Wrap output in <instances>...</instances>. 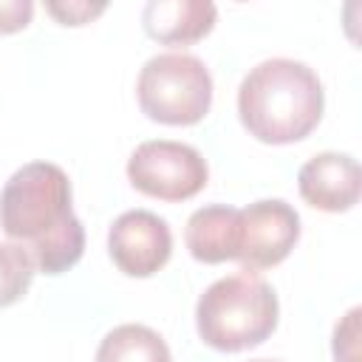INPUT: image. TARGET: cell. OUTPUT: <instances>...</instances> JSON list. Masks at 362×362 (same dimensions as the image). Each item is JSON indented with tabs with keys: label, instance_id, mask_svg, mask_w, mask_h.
Returning a JSON list of instances; mask_svg holds the SVG:
<instances>
[{
	"label": "cell",
	"instance_id": "6da1fadb",
	"mask_svg": "<svg viewBox=\"0 0 362 362\" xmlns=\"http://www.w3.org/2000/svg\"><path fill=\"white\" fill-rule=\"evenodd\" d=\"M0 229L20 243L37 272L62 274L85 252V226L71 206V181L51 161L23 164L0 192Z\"/></svg>",
	"mask_w": 362,
	"mask_h": 362
},
{
	"label": "cell",
	"instance_id": "7a4b0ae2",
	"mask_svg": "<svg viewBox=\"0 0 362 362\" xmlns=\"http://www.w3.org/2000/svg\"><path fill=\"white\" fill-rule=\"evenodd\" d=\"M325 90L314 68L272 57L257 62L238 88L240 124L263 144L303 141L322 119Z\"/></svg>",
	"mask_w": 362,
	"mask_h": 362
},
{
	"label": "cell",
	"instance_id": "8992f818",
	"mask_svg": "<svg viewBox=\"0 0 362 362\" xmlns=\"http://www.w3.org/2000/svg\"><path fill=\"white\" fill-rule=\"evenodd\" d=\"M300 240V215L280 198H263L238 209L235 257L243 272H260L283 263Z\"/></svg>",
	"mask_w": 362,
	"mask_h": 362
},
{
	"label": "cell",
	"instance_id": "8fae6325",
	"mask_svg": "<svg viewBox=\"0 0 362 362\" xmlns=\"http://www.w3.org/2000/svg\"><path fill=\"white\" fill-rule=\"evenodd\" d=\"M96 362H173V354L158 331L124 322L105 334L96 348Z\"/></svg>",
	"mask_w": 362,
	"mask_h": 362
},
{
	"label": "cell",
	"instance_id": "4fadbf2b",
	"mask_svg": "<svg viewBox=\"0 0 362 362\" xmlns=\"http://www.w3.org/2000/svg\"><path fill=\"white\" fill-rule=\"evenodd\" d=\"M105 8H107V3H88V0L45 3V11H48L57 23H62V25H85V23L96 20Z\"/></svg>",
	"mask_w": 362,
	"mask_h": 362
},
{
	"label": "cell",
	"instance_id": "9c48e42d",
	"mask_svg": "<svg viewBox=\"0 0 362 362\" xmlns=\"http://www.w3.org/2000/svg\"><path fill=\"white\" fill-rule=\"evenodd\" d=\"M218 20L209 0H150L141 11L144 34L161 45H192L204 40Z\"/></svg>",
	"mask_w": 362,
	"mask_h": 362
},
{
	"label": "cell",
	"instance_id": "5b68a950",
	"mask_svg": "<svg viewBox=\"0 0 362 362\" xmlns=\"http://www.w3.org/2000/svg\"><path fill=\"white\" fill-rule=\"evenodd\" d=\"M127 178L130 184L158 201H187L198 195L209 181V167L204 156L170 139L141 141L127 158Z\"/></svg>",
	"mask_w": 362,
	"mask_h": 362
},
{
	"label": "cell",
	"instance_id": "30bf717a",
	"mask_svg": "<svg viewBox=\"0 0 362 362\" xmlns=\"http://www.w3.org/2000/svg\"><path fill=\"white\" fill-rule=\"evenodd\" d=\"M235 221L238 209L226 204H209L189 215L184 240L198 263H223L235 257Z\"/></svg>",
	"mask_w": 362,
	"mask_h": 362
},
{
	"label": "cell",
	"instance_id": "52a82bcc",
	"mask_svg": "<svg viewBox=\"0 0 362 362\" xmlns=\"http://www.w3.org/2000/svg\"><path fill=\"white\" fill-rule=\"evenodd\" d=\"M107 252L127 277H153L173 255V235L164 218L150 209H127L107 229Z\"/></svg>",
	"mask_w": 362,
	"mask_h": 362
},
{
	"label": "cell",
	"instance_id": "277c9868",
	"mask_svg": "<svg viewBox=\"0 0 362 362\" xmlns=\"http://www.w3.org/2000/svg\"><path fill=\"white\" fill-rule=\"evenodd\" d=\"M136 96L141 113L158 124H198L212 107V76L192 54H156L139 71Z\"/></svg>",
	"mask_w": 362,
	"mask_h": 362
},
{
	"label": "cell",
	"instance_id": "ba28073f",
	"mask_svg": "<svg viewBox=\"0 0 362 362\" xmlns=\"http://www.w3.org/2000/svg\"><path fill=\"white\" fill-rule=\"evenodd\" d=\"M300 198L322 212H348L359 201L362 170L348 153H317L297 173Z\"/></svg>",
	"mask_w": 362,
	"mask_h": 362
},
{
	"label": "cell",
	"instance_id": "5bb4252c",
	"mask_svg": "<svg viewBox=\"0 0 362 362\" xmlns=\"http://www.w3.org/2000/svg\"><path fill=\"white\" fill-rule=\"evenodd\" d=\"M34 17L31 0H0V34L23 31Z\"/></svg>",
	"mask_w": 362,
	"mask_h": 362
},
{
	"label": "cell",
	"instance_id": "7c38bea8",
	"mask_svg": "<svg viewBox=\"0 0 362 362\" xmlns=\"http://www.w3.org/2000/svg\"><path fill=\"white\" fill-rule=\"evenodd\" d=\"M37 266L20 243H0V308L14 305L31 286Z\"/></svg>",
	"mask_w": 362,
	"mask_h": 362
},
{
	"label": "cell",
	"instance_id": "9a60e30c",
	"mask_svg": "<svg viewBox=\"0 0 362 362\" xmlns=\"http://www.w3.org/2000/svg\"><path fill=\"white\" fill-rule=\"evenodd\" d=\"M249 362H277V359H249Z\"/></svg>",
	"mask_w": 362,
	"mask_h": 362
},
{
	"label": "cell",
	"instance_id": "3957f363",
	"mask_svg": "<svg viewBox=\"0 0 362 362\" xmlns=\"http://www.w3.org/2000/svg\"><path fill=\"white\" fill-rule=\"evenodd\" d=\"M280 317L274 288L257 272H238L215 280L195 305V328L204 345L238 354L266 342Z\"/></svg>",
	"mask_w": 362,
	"mask_h": 362
}]
</instances>
